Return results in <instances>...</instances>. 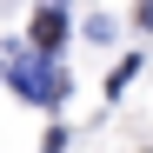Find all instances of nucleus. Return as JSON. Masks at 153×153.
Wrapping results in <instances>:
<instances>
[{"label": "nucleus", "instance_id": "1", "mask_svg": "<svg viewBox=\"0 0 153 153\" xmlns=\"http://www.w3.org/2000/svg\"><path fill=\"white\" fill-rule=\"evenodd\" d=\"M33 40H40V47H53V40H60V13H53V7L33 13Z\"/></svg>", "mask_w": 153, "mask_h": 153}]
</instances>
